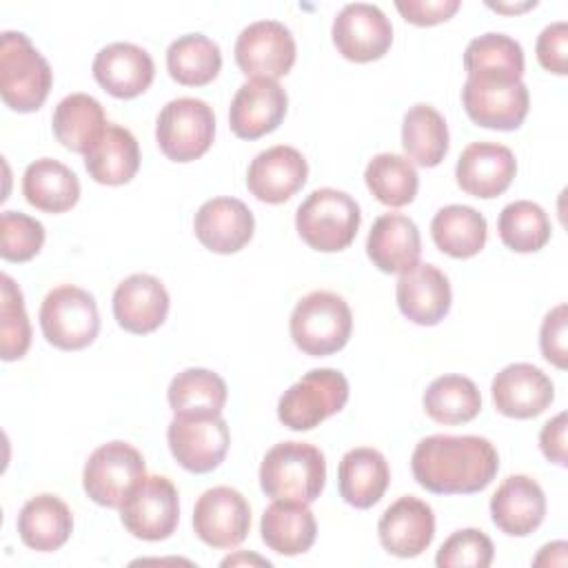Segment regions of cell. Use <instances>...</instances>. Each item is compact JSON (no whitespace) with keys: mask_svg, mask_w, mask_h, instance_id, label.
<instances>
[{"mask_svg":"<svg viewBox=\"0 0 568 568\" xmlns=\"http://www.w3.org/2000/svg\"><path fill=\"white\" fill-rule=\"evenodd\" d=\"M333 44L351 62L379 60L393 44V24L368 2H351L333 20Z\"/></svg>","mask_w":568,"mask_h":568,"instance_id":"9a60e30c","label":"cell"},{"mask_svg":"<svg viewBox=\"0 0 568 568\" xmlns=\"http://www.w3.org/2000/svg\"><path fill=\"white\" fill-rule=\"evenodd\" d=\"M146 477V464L138 448L126 442H109L98 446L82 473V486L91 501L120 508L131 490Z\"/></svg>","mask_w":568,"mask_h":568,"instance_id":"9c48e42d","label":"cell"},{"mask_svg":"<svg viewBox=\"0 0 568 568\" xmlns=\"http://www.w3.org/2000/svg\"><path fill=\"white\" fill-rule=\"evenodd\" d=\"M495 408L513 419H530L541 415L555 399L550 377L526 362H515L501 368L490 386Z\"/></svg>","mask_w":568,"mask_h":568,"instance_id":"e0dca14e","label":"cell"},{"mask_svg":"<svg viewBox=\"0 0 568 568\" xmlns=\"http://www.w3.org/2000/svg\"><path fill=\"white\" fill-rule=\"evenodd\" d=\"M169 304L164 284L149 273H133L113 291V317L124 331L135 335L160 328L166 320Z\"/></svg>","mask_w":568,"mask_h":568,"instance_id":"603a6c76","label":"cell"},{"mask_svg":"<svg viewBox=\"0 0 568 568\" xmlns=\"http://www.w3.org/2000/svg\"><path fill=\"white\" fill-rule=\"evenodd\" d=\"M226 397L224 379L209 368H184L166 390L173 415H222Z\"/></svg>","mask_w":568,"mask_h":568,"instance_id":"836d02e7","label":"cell"},{"mask_svg":"<svg viewBox=\"0 0 568 568\" xmlns=\"http://www.w3.org/2000/svg\"><path fill=\"white\" fill-rule=\"evenodd\" d=\"M71 532L73 515L55 495H36L18 513V535L31 550L53 552L67 544Z\"/></svg>","mask_w":568,"mask_h":568,"instance_id":"f1b7e54d","label":"cell"},{"mask_svg":"<svg viewBox=\"0 0 568 568\" xmlns=\"http://www.w3.org/2000/svg\"><path fill=\"white\" fill-rule=\"evenodd\" d=\"M348 402V382L337 368L304 373L277 402V417L291 430H311Z\"/></svg>","mask_w":568,"mask_h":568,"instance_id":"52a82bcc","label":"cell"},{"mask_svg":"<svg viewBox=\"0 0 568 568\" xmlns=\"http://www.w3.org/2000/svg\"><path fill=\"white\" fill-rule=\"evenodd\" d=\"M499 455L479 435H428L417 442L410 470L415 481L435 495H473L497 475Z\"/></svg>","mask_w":568,"mask_h":568,"instance_id":"6da1fadb","label":"cell"},{"mask_svg":"<svg viewBox=\"0 0 568 568\" xmlns=\"http://www.w3.org/2000/svg\"><path fill=\"white\" fill-rule=\"evenodd\" d=\"M122 526L138 539L162 541L180 521L178 490L164 475L144 477L120 506Z\"/></svg>","mask_w":568,"mask_h":568,"instance_id":"7c38bea8","label":"cell"},{"mask_svg":"<svg viewBox=\"0 0 568 568\" xmlns=\"http://www.w3.org/2000/svg\"><path fill=\"white\" fill-rule=\"evenodd\" d=\"M0 282V355L4 362H13L24 357L31 346V324L18 284L7 273Z\"/></svg>","mask_w":568,"mask_h":568,"instance_id":"60d3db41","label":"cell"},{"mask_svg":"<svg viewBox=\"0 0 568 568\" xmlns=\"http://www.w3.org/2000/svg\"><path fill=\"white\" fill-rule=\"evenodd\" d=\"M539 446L548 462H555L557 466H566V413L555 415L541 426L539 433Z\"/></svg>","mask_w":568,"mask_h":568,"instance_id":"7dc6e473","label":"cell"},{"mask_svg":"<svg viewBox=\"0 0 568 568\" xmlns=\"http://www.w3.org/2000/svg\"><path fill=\"white\" fill-rule=\"evenodd\" d=\"M24 200L44 213H64L80 200L78 175L53 158H40L24 169Z\"/></svg>","mask_w":568,"mask_h":568,"instance_id":"4dcf8cb0","label":"cell"},{"mask_svg":"<svg viewBox=\"0 0 568 568\" xmlns=\"http://www.w3.org/2000/svg\"><path fill=\"white\" fill-rule=\"evenodd\" d=\"M0 255L7 262H29L44 244V226L20 211H4L0 215Z\"/></svg>","mask_w":568,"mask_h":568,"instance_id":"b9f144b4","label":"cell"},{"mask_svg":"<svg viewBox=\"0 0 568 568\" xmlns=\"http://www.w3.org/2000/svg\"><path fill=\"white\" fill-rule=\"evenodd\" d=\"M359 222V204L348 193L331 186L315 189L295 213L300 237L322 253H335L351 246Z\"/></svg>","mask_w":568,"mask_h":568,"instance_id":"5b68a950","label":"cell"},{"mask_svg":"<svg viewBox=\"0 0 568 568\" xmlns=\"http://www.w3.org/2000/svg\"><path fill=\"white\" fill-rule=\"evenodd\" d=\"M402 146L408 160L419 166H437L448 153V126L444 115L430 104H415L402 124Z\"/></svg>","mask_w":568,"mask_h":568,"instance_id":"d590c367","label":"cell"},{"mask_svg":"<svg viewBox=\"0 0 568 568\" xmlns=\"http://www.w3.org/2000/svg\"><path fill=\"white\" fill-rule=\"evenodd\" d=\"M262 541L277 555L295 557L315 544L317 524L308 504L273 499V504L262 513L260 521Z\"/></svg>","mask_w":568,"mask_h":568,"instance_id":"83f0119b","label":"cell"},{"mask_svg":"<svg viewBox=\"0 0 568 568\" xmlns=\"http://www.w3.org/2000/svg\"><path fill=\"white\" fill-rule=\"evenodd\" d=\"M251 528V506L231 486L204 490L193 508V530L211 548L240 546Z\"/></svg>","mask_w":568,"mask_h":568,"instance_id":"5bb4252c","label":"cell"},{"mask_svg":"<svg viewBox=\"0 0 568 568\" xmlns=\"http://www.w3.org/2000/svg\"><path fill=\"white\" fill-rule=\"evenodd\" d=\"M53 84L44 55L20 31H4L0 40V95L18 113L38 111Z\"/></svg>","mask_w":568,"mask_h":568,"instance_id":"3957f363","label":"cell"},{"mask_svg":"<svg viewBox=\"0 0 568 568\" xmlns=\"http://www.w3.org/2000/svg\"><path fill=\"white\" fill-rule=\"evenodd\" d=\"M493 541L477 528L455 530L437 550L435 564L439 568H488L493 564Z\"/></svg>","mask_w":568,"mask_h":568,"instance_id":"7bdbcfd3","label":"cell"},{"mask_svg":"<svg viewBox=\"0 0 568 568\" xmlns=\"http://www.w3.org/2000/svg\"><path fill=\"white\" fill-rule=\"evenodd\" d=\"M288 331L302 353L311 357L333 355L342 351L351 337L353 313L342 295L313 291L295 304Z\"/></svg>","mask_w":568,"mask_h":568,"instance_id":"277c9868","label":"cell"},{"mask_svg":"<svg viewBox=\"0 0 568 568\" xmlns=\"http://www.w3.org/2000/svg\"><path fill=\"white\" fill-rule=\"evenodd\" d=\"M38 320L44 339L62 351L87 348L100 331L93 295L73 284L51 288L42 300Z\"/></svg>","mask_w":568,"mask_h":568,"instance_id":"8992f818","label":"cell"},{"mask_svg":"<svg viewBox=\"0 0 568 568\" xmlns=\"http://www.w3.org/2000/svg\"><path fill=\"white\" fill-rule=\"evenodd\" d=\"M462 104L475 124L515 131L528 115L530 95L521 80L468 75L462 89Z\"/></svg>","mask_w":568,"mask_h":568,"instance_id":"30bf717a","label":"cell"},{"mask_svg":"<svg viewBox=\"0 0 568 568\" xmlns=\"http://www.w3.org/2000/svg\"><path fill=\"white\" fill-rule=\"evenodd\" d=\"M106 124L102 104L89 93H71L62 98L51 118L55 140L64 149L84 155L100 142Z\"/></svg>","mask_w":568,"mask_h":568,"instance_id":"f546056e","label":"cell"},{"mask_svg":"<svg viewBox=\"0 0 568 568\" xmlns=\"http://www.w3.org/2000/svg\"><path fill=\"white\" fill-rule=\"evenodd\" d=\"M430 235L442 253L466 260L484 248L488 224L477 209L466 204H448L435 213Z\"/></svg>","mask_w":568,"mask_h":568,"instance_id":"d6a6232c","label":"cell"},{"mask_svg":"<svg viewBox=\"0 0 568 568\" xmlns=\"http://www.w3.org/2000/svg\"><path fill=\"white\" fill-rule=\"evenodd\" d=\"M517 173L513 151L497 142L468 144L455 166V178L462 191L473 197L490 200L501 195Z\"/></svg>","mask_w":568,"mask_h":568,"instance_id":"d6986e66","label":"cell"},{"mask_svg":"<svg viewBox=\"0 0 568 568\" xmlns=\"http://www.w3.org/2000/svg\"><path fill=\"white\" fill-rule=\"evenodd\" d=\"M395 297L404 317L419 326H435L448 315L453 291L448 277L437 266L415 264L399 275Z\"/></svg>","mask_w":568,"mask_h":568,"instance_id":"cb8c5ba5","label":"cell"},{"mask_svg":"<svg viewBox=\"0 0 568 568\" xmlns=\"http://www.w3.org/2000/svg\"><path fill=\"white\" fill-rule=\"evenodd\" d=\"M222 53L217 42L202 33H186L166 49V71L184 87H204L217 78Z\"/></svg>","mask_w":568,"mask_h":568,"instance_id":"e575fe53","label":"cell"},{"mask_svg":"<svg viewBox=\"0 0 568 568\" xmlns=\"http://www.w3.org/2000/svg\"><path fill=\"white\" fill-rule=\"evenodd\" d=\"M288 106V95L277 80L248 78L233 95L229 126L242 140H257L275 131Z\"/></svg>","mask_w":568,"mask_h":568,"instance_id":"2e32d148","label":"cell"},{"mask_svg":"<svg viewBox=\"0 0 568 568\" xmlns=\"http://www.w3.org/2000/svg\"><path fill=\"white\" fill-rule=\"evenodd\" d=\"M368 191L386 206H406L415 200L419 175L413 162L397 153H377L364 171Z\"/></svg>","mask_w":568,"mask_h":568,"instance_id":"f35d334b","label":"cell"},{"mask_svg":"<svg viewBox=\"0 0 568 568\" xmlns=\"http://www.w3.org/2000/svg\"><path fill=\"white\" fill-rule=\"evenodd\" d=\"M326 484L324 453L306 442H280L260 464V486L271 499L313 504Z\"/></svg>","mask_w":568,"mask_h":568,"instance_id":"7a4b0ae2","label":"cell"},{"mask_svg":"<svg viewBox=\"0 0 568 568\" xmlns=\"http://www.w3.org/2000/svg\"><path fill=\"white\" fill-rule=\"evenodd\" d=\"M308 178V164L295 146L277 144L260 151L246 171L248 191L266 204L291 200Z\"/></svg>","mask_w":568,"mask_h":568,"instance_id":"ac0fdd59","label":"cell"},{"mask_svg":"<svg viewBox=\"0 0 568 568\" xmlns=\"http://www.w3.org/2000/svg\"><path fill=\"white\" fill-rule=\"evenodd\" d=\"M193 231L204 248L229 255L237 253L251 242L255 220L242 200L213 197L197 209L193 217Z\"/></svg>","mask_w":568,"mask_h":568,"instance_id":"ffe728a7","label":"cell"},{"mask_svg":"<svg viewBox=\"0 0 568 568\" xmlns=\"http://www.w3.org/2000/svg\"><path fill=\"white\" fill-rule=\"evenodd\" d=\"M537 2H526V4H521V7H504V4H488L490 9H497V11H524V9H530V7H535Z\"/></svg>","mask_w":568,"mask_h":568,"instance_id":"c3c4849f","label":"cell"},{"mask_svg":"<svg viewBox=\"0 0 568 568\" xmlns=\"http://www.w3.org/2000/svg\"><path fill=\"white\" fill-rule=\"evenodd\" d=\"M213 135V109L197 98H175L166 102L155 122L158 146L173 162L202 158L211 149Z\"/></svg>","mask_w":568,"mask_h":568,"instance_id":"ba28073f","label":"cell"},{"mask_svg":"<svg viewBox=\"0 0 568 568\" xmlns=\"http://www.w3.org/2000/svg\"><path fill=\"white\" fill-rule=\"evenodd\" d=\"M377 535L386 552L404 559L417 557L435 537L433 508L413 495H404L384 510Z\"/></svg>","mask_w":568,"mask_h":568,"instance_id":"44dd1931","label":"cell"},{"mask_svg":"<svg viewBox=\"0 0 568 568\" xmlns=\"http://www.w3.org/2000/svg\"><path fill=\"white\" fill-rule=\"evenodd\" d=\"M490 517L501 532L526 537L537 530L546 517V495L532 477L510 475L490 497Z\"/></svg>","mask_w":568,"mask_h":568,"instance_id":"d4e9b609","label":"cell"},{"mask_svg":"<svg viewBox=\"0 0 568 568\" xmlns=\"http://www.w3.org/2000/svg\"><path fill=\"white\" fill-rule=\"evenodd\" d=\"M464 69L468 75L521 80L524 49L504 33H484L473 38L464 51Z\"/></svg>","mask_w":568,"mask_h":568,"instance_id":"74e56055","label":"cell"},{"mask_svg":"<svg viewBox=\"0 0 568 568\" xmlns=\"http://www.w3.org/2000/svg\"><path fill=\"white\" fill-rule=\"evenodd\" d=\"M424 410L430 419L446 426H457L475 419L481 410L479 388L470 377L442 375L424 390Z\"/></svg>","mask_w":568,"mask_h":568,"instance_id":"8d00e7d4","label":"cell"},{"mask_svg":"<svg viewBox=\"0 0 568 568\" xmlns=\"http://www.w3.org/2000/svg\"><path fill=\"white\" fill-rule=\"evenodd\" d=\"M566 322H568V308H566V304H557L552 311H548V315L541 322V331H539L541 355L557 368L568 366Z\"/></svg>","mask_w":568,"mask_h":568,"instance_id":"f6af8a7d","label":"cell"},{"mask_svg":"<svg viewBox=\"0 0 568 568\" xmlns=\"http://www.w3.org/2000/svg\"><path fill=\"white\" fill-rule=\"evenodd\" d=\"M390 481L386 457L368 446L351 448L337 466V486L342 499L353 508L375 506Z\"/></svg>","mask_w":568,"mask_h":568,"instance_id":"4316f807","label":"cell"},{"mask_svg":"<svg viewBox=\"0 0 568 568\" xmlns=\"http://www.w3.org/2000/svg\"><path fill=\"white\" fill-rule=\"evenodd\" d=\"M501 242L515 253H535L550 240V220L546 211L530 200L506 204L497 220Z\"/></svg>","mask_w":568,"mask_h":568,"instance_id":"ab89813d","label":"cell"},{"mask_svg":"<svg viewBox=\"0 0 568 568\" xmlns=\"http://www.w3.org/2000/svg\"><path fill=\"white\" fill-rule=\"evenodd\" d=\"M366 255L382 273H406L419 264L422 237L417 224L402 213L379 215L366 237Z\"/></svg>","mask_w":568,"mask_h":568,"instance_id":"484cf974","label":"cell"},{"mask_svg":"<svg viewBox=\"0 0 568 568\" xmlns=\"http://www.w3.org/2000/svg\"><path fill=\"white\" fill-rule=\"evenodd\" d=\"M235 62L248 78L277 80L295 64V40L277 20H257L244 27L235 40Z\"/></svg>","mask_w":568,"mask_h":568,"instance_id":"4fadbf2b","label":"cell"},{"mask_svg":"<svg viewBox=\"0 0 568 568\" xmlns=\"http://www.w3.org/2000/svg\"><path fill=\"white\" fill-rule=\"evenodd\" d=\"M537 60L539 64L557 75L568 73V24L564 20L548 24L537 38Z\"/></svg>","mask_w":568,"mask_h":568,"instance_id":"ee69618b","label":"cell"},{"mask_svg":"<svg viewBox=\"0 0 568 568\" xmlns=\"http://www.w3.org/2000/svg\"><path fill=\"white\" fill-rule=\"evenodd\" d=\"M84 166L98 184L120 186L131 182L140 169V146L135 135L129 129L109 122L100 142L84 155Z\"/></svg>","mask_w":568,"mask_h":568,"instance_id":"1f68e13d","label":"cell"},{"mask_svg":"<svg viewBox=\"0 0 568 568\" xmlns=\"http://www.w3.org/2000/svg\"><path fill=\"white\" fill-rule=\"evenodd\" d=\"M91 71L95 82L120 100L138 98L155 78L153 58L133 42H113L100 49Z\"/></svg>","mask_w":568,"mask_h":568,"instance_id":"7402d4cb","label":"cell"},{"mask_svg":"<svg viewBox=\"0 0 568 568\" xmlns=\"http://www.w3.org/2000/svg\"><path fill=\"white\" fill-rule=\"evenodd\" d=\"M395 7L406 22L417 27H433L450 20L459 9V0H399Z\"/></svg>","mask_w":568,"mask_h":568,"instance_id":"bcb514c9","label":"cell"},{"mask_svg":"<svg viewBox=\"0 0 568 568\" xmlns=\"http://www.w3.org/2000/svg\"><path fill=\"white\" fill-rule=\"evenodd\" d=\"M173 459L189 473H211L229 450L231 433L222 415H175L166 428Z\"/></svg>","mask_w":568,"mask_h":568,"instance_id":"8fae6325","label":"cell"}]
</instances>
